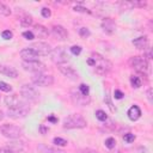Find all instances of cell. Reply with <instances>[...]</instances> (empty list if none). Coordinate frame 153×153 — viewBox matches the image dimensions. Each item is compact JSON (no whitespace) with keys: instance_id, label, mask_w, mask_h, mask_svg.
<instances>
[{"instance_id":"33","label":"cell","mask_w":153,"mask_h":153,"mask_svg":"<svg viewBox=\"0 0 153 153\" xmlns=\"http://www.w3.org/2000/svg\"><path fill=\"white\" fill-rule=\"evenodd\" d=\"M53 142L56 145V146H66L68 142L65 140V139H61V137H54Z\"/></svg>"},{"instance_id":"14","label":"cell","mask_w":153,"mask_h":153,"mask_svg":"<svg viewBox=\"0 0 153 153\" xmlns=\"http://www.w3.org/2000/svg\"><path fill=\"white\" fill-rule=\"evenodd\" d=\"M57 67H59L60 72H61L66 78H68L69 80L75 81V80L79 79V73H78L72 66H68V65H59Z\"/></svg>"},{"instance_id":"42","label":"cell","mask_w":153,"mask_h":153,"mask_svg":"<svg viewBox=\"0 0 153 153\" xmlns=\"http://www.w3.org/2000/svg\"><path fill=\"white\" fill-rule=\"evenodd\" d=\"M114 97H115V99H122V98L124 97V93H123L122 91H120V90H115Z\"/></svg>"},{"instance_id":"25","label":"cell","mask_w":153,"mask_h":153,"mask_svg":"<svg viewBox=\"0 0 153 153\" xmlns=\"http://www.w3.org/2000/svg\"><path fill=\"white\" fill-rule=\"evenodd\" d=\"M118 6H120V10H122V11L133 10V4H131V1H121V2H118Z\"/></svg>"},{"instance_id":"37","label":"cell","mask_w":153,"mask_h":153,"mask_svg":"<svg viewBox=\"0 0 153 153\" xmlns=\"http://www.w3.org/2000/svg\"><path fill=\"white\" fill-rule=\"evenodd\" d=\"M1 36H2L4 39H11V38L13 37V33H12L11 30H5V31H2Z\"/></svg>"},{"instance_id":"9","label":"cell","mask_w":153,"mask_h":153,"mask_svg":"<svg viewBox=\"0 0 153 153\" xmlns=\"http://www.w3.org/2000/svg\"><path fill=\"white\" fill-rule=\"evenodd\" d=\"M20 96L26 102H37L39 99V93L37 90L30 85H23L20 88Z\"/></svg>"},{"instance_id":"39","label":"cell","mask_w":153,"mask_h":153,"mask_svg":"<svg viewBox=\"0 0 153 153\" xmlns=\"http://www.w3.org/2000/svg\"><path fill=\"white\" fill-rule=\"evenodd\" d=\"M146 94H147L148 103H149V104H153V88H152V87H149V88L146 91Z\"/></svg>"},{"instance_id":"32","label":"cell","mask_w":153,"mask_h":153,"mask_svg":"<svg viewBox=\"0 0 153 153\" xmlns=\"http://www.w3.org/2000/svg\"><path fill=\"white\" fill-rule=\"evenodd\" d=\"M0 91H2V92H11L12 91V86L8 85L5 81H0Z\"/></svg>"},{"instance_id":"24","label":"cell","mask_w":153,"mask_h":153,"mask_svg":"<svg viewBox=\"0 0 153 153\" xmlns=\"http://www.w3.org/2000/svg\"><path fill=\"white\" fill-rule=\"evenodd\" d=\"M141 84H142V80L140 79V76H137V75H131L130 76V85H131V87L139 88L141 86Z\"/></svg>"},{"instance_id":"28","label":"cell","mask_w":153,"mask_h":153,"mask_svg":"<svg viewBox=\"0 0 153 153\" xmlns=\"http://www.w3.org/2000/svg\"><path fill=\"white\" fill-rule=\"evenodd\" d=\"M78 90L80 91V93H82V94H85V96H90V87H88V85H86V84H80L79 87H78Z\"/></svg>"},{"instance_id":"12","label":"cell","mask_w":153,"mask_h":153,"mask_svg":"<svg viewBox=\"0 0 153 153\" xmlns=\"http://www.w3.org/2000/svg\"><path fill=\"white\" fill-rule=\"evenodd\" d=\"M29 48H31L38 56H47L51 53V47L45 42H36L31 44Z\"/></svg>"},{"instance_id":"35","label":"cell","mask_w":153,"mask_h":153,"mask_svg":"<svg viewBox=\"0 0 153 153\" xmlns=\"http://www.w3.org/2000/svg\"><path fill=\"white\" fill-rule=\"evenodd\" d=\"M81 50H82V48L80 45H72L71 47V53L73 55H79L81 53Z\"/></svg>"},{"instance_id":"22","label":"cell","mask_w":153,"mask_h":153,"mask_svg":"<svg viewBox=\"0 0 153 153\" xmlns=\"http://www.w3.org/2000/svg\"><path fill=\"white\" fill-rule=\"evenodd\" d=\"M37 151L39 153H65L63 151H61L59 148H55V147H51V146H48L44 143H38Z\"/></svg>"},{"instance_id":"16","label":"cell","mask_w":153,"mask_h":153,"mask_svg":"<svg viewBox=\"0 0 153 153\" xmlns=\"http://www.w3.org/2000/svg\"><path fill=\"white\" fill-rule=\"evenodd\" d=\"M51 35L60 41H65L68 37V31L66 27H63L62 25H54L51 27Z\"/></svg>"},{"instance_id":"36","label":"cell","mask_w":153,"mask_h":153,"mask_svg":"<svg viewBox=\"0 0 153 153\" xmlns=\"http://www.w3.org/2000/svg\"><path fill=\"white\" fill-rule=\"evenodd\" d=\"M41 14H42V17H44V18H49V17L51 16V11H50L48 7H43V8L41 10Z\"/></svg>"},{"instance_id":"6","label":"cell","mask_w":153,"mask_h":153,"mask_svg":"<svg viewBox=\"0 0 153 153\" xmlns=\"http://www.w3.org/2000/svg\"><path fill=\"white\" fill-rule=\"evenodd\" d=\"M31 81L36 86L47 87V86H51L54 84V76L50 74H44L43 72L42 73H35L31 76Z\"/></svg>"},{"instance_id":"10","label":"cell","mask_w":153,"mask_h":153,"mask_svg":"<svg viewBox=\"0 0 153 153\" xmlns=\"http://www.w3.org/2000/svg\"><path fill=\"white\" fill-rule=\"evenodd\" d=\"M22 67L25 71L32 72V73H42L45 69V65L42 63L38 60H36V61H23L22 62Z\"/></svg>"},{"instance_id":"47","label":"cell","mask_w":153,"mask_h":153,"mask_svg":"<svg viewBox=\"0 0 153 153\" xmlns=\"http://www.w3.org/2000/svg\"><path fill=\"white\" fill-rule=\"evenodd\" d=\"M0 153H5V151H4V148H0Z\"/></svg>"},{"instance_id":"26","label":"cell","mask_w":153,"mask_h":153,"mask_svg":"<svg viewBox=\"0 0 153 153\" xmlns=\"http://www.w3.org/2000/svg\"><path fill=\"white\" fill-rule=\"evenodd\" d=\"M104 102L108 104V106H109V109H110V111H111V112H115V111H116V109L114 108V105H112V102H111V99H110V93H109V91H108V90H106V92H105Z\"/></svg>"},{"instance_id":"46","label":"cell","mask_w":153,"mask_h":153,"mask_svg":"<svg viewBox=\"0 0 153 153\" xmlns=\"http://www.w3.org/2000/svg\"><path fill=\"white\" fill-rule=\"evenodd\" d=\"M2 118H4V114L2 111H0V121H2Z\"/></svg>"},{"instance_id":"13","label":"cell","mask_w":153,"mask_h":153,"mask_svg":"<svg viewBox=\"0 0 153 153\" xmlns=\"http://www.w3.org/2000/svg\"><path fill=\"white\" fill-rule=\"evenodd\" d=\"M5 104H6L8 108H17V106L25 105V104H26V100H25L22 96H18V94L13 93V94L6 96V98H5Z\"/></svg>"},{"instance_id":"21","label":"cell","mask_w":153,"mask_h":153,"mask_svg":"<svg viewBox=\"0 0 153 153\" xmlns=\"http://www.w3.org/2000/svg\"><path fill=\"white\" fill-rule=\"evenodd\" d=\"M0 73L8 76V78H17L18 76V72L12 66H7V65H0Z\"/></svg>"},{"instance_id":"18","label":"cell","mask_w":153,"mask_h":153,"mask_svg":"<svg viewBox=\"0 0 153 153\" xmlns=\"http://www.w3.org/2000/svg\"><path fill=\"white\" fill-rule=\"evenodd\" d=\"M32 32L35 35V37H38V38H47L49 36V30L41 25V24H36L33 25V29H32Z\"/></svg>"},{"instance_id":"17","label":"cell","mask_w":153,"mask_h":153,"mask_svg":"<svg viewBox=\"0 0 153 153\" xmlns=\"http://www.w3.org/2000/svg\"><path fill=\"white\" fill-rule=\"evenodd\" d=\"M20 57L23 59V61H36L38 60L39 56L31 48H25L20 50Z\"/></svg>"},{"instance_id":"5","label":"cell","mask_w":153,"mask_h":153,"mask_svg":"<svg viewBox=\"0 0 153 153\" xmlns=\"http://www.w3.org/2000/svg\"><path fill=\"white\" fill-rule=\"evenodd\" d=\"M128 63L133 69H135L136 72H139L141 74H146L149 68L148 61L143 56H133L129 59Z\"/></svg>"},{"instance_id":"34","label":"cell","mask_w":153,"mask_h":153,"mask_svg":"<svg viewBox=\"0 0 153 153\" xmlns=\"http://www.w3.org/2000/svg\"><path fill=\"white\" fill-rule=\"evenodd\" d=\"M123 140H124L126 142L130 143V142H133V141L135 140V135H134V134H131V133H127V134H124Z\"/></svg>"},{"instance_id":"45","label":"cell","mask_w":153,"mask_h":153,"mask_svg":"<svg viewBox=\"0 0 153 153\" xmlns=\"http://www.w3.org/2000/svg\"><path fill=\"white\" fill-rule=\"evenodd\" d=\"M39 131H41L42 134H45V133L48 131V128H47V127H44L43 124H41V126H39Z\"/></svg>"},{"instance_id":"30","label":"cell","mask_w":153,"mask_h":153,"mask_svg":"<svg viewBox=\"0 0 153 153\" xmlns=\"http://www.w3.org/2000/svg\"><path fill=\"white\" fill-rule=\"evenodd\" d=\"M78 32H79V35H80L82 38H87V37L91 36V31H90L87 27H80Z\"/></svg>"},{"instance_id":"15","label":"cell","mask_w":153,"mask_h":153,"mask_svg":"<svg viewBox=\"0 0 153 153\" xmlns=\"http://www.w3.org/2000/svg\"><path fill=\"white\" fill-rule=\"evenodd\" d=\"M100 27H102V30H103V32H105L106 35H112V33H115V31H116V23H115V20L112 19V18H104L103 20H102V24H100Z\"/></svg>"},{"instance_id":"7","label":"cell","mask_w":153,"mask_h":153,"mask_svg":"<svg viewBox=\"0 0 153 153\" xmlns=\"http://www.w3.org/2000/svg\"><path fill=\"white\" fill-rule=\"evenodd\" d=\"M30 112V106L27 104L22 105V106H17V108H8L7 109V116L13 120H19V118H24L29 115Z\"/></svg>"},{"instance_id":"2","label":"cell","mask_w":153,"mask_h":153,"mask_svg":"<svg viewBox=\"0 0 153 153\" xmlns=\"http://www.w3.org/2000/svg\"><path fill=\"white\" fill-rule=\"evenodd\" d=\"M87 122L80 114H71L63 120L65 129H81L86 128Z\"/></svg>"},{"instance_id":"19","label":"cell","mask_w":153,"mask_h":153,"mask_svg":"<svg viewBox=\"0 0 153 153\" xmlns=\"http://www.w3.org/2000/svg\"><path fill=\"white\" fill-rule=\"evenodd\" d=\"M133 44L135 45L136 49L145 51V50L148 48V38H147L146 36H140V37L133 39Z\"/></svg>"},{"instance_id":"20","label":"cell","mask_w":153,"mask_h":153,"mask_svg":"<svg viewBox=\"0 0 153 153\" xmlns=\"http://www.w3.org/2000/svg\"><path fill=\"white\" fill-rule=\"evenodd\" d=\"M128 118L130 120V121H137L140 117H141V109L137 106V105H131L130 108H129V110H128Z\"/></svg>"},{"instance_id":"1","label":"cell","mask_w":153,"mask_h":153,"mask_svg":"<svg viewBox=\"0 0 153 153\" xmlns=\"http://www.w3.org/2000/svg\"><path fill=\"white\" fill-rule=\"evenodd\" d=\"M86 62L88 66L93 67L96 73L99 75H106L112 68V63L98 53H92L91 56L86 60Z\"/></svg>"},{"instance_id":"3","label":"cell","mask_w":153,"mask_h":153,"mask_svg":"<svg viewBox=\"0 0 153 153\" xmlns=\"http://www.w3.org/2000/svg\"><path fill=\"white\" fill-rule=\"evenodd\" d=\"M0 133L10 139V140H16V139H19L23 136V130L22 128L14 126V124H10V123H6V124H2L0 126Z\"/></svg>"},{"instance_id":"11","label":"cell","mask_w":153,"mask_h":153,"mask_svg":"<svg viewBox=\"0 0 153 153\" xmlns=\"http://www.w3.org/2000/svg\"><path fill=\"white\" fill-rule=\"evenodd\" d=\"M5 153H23L25 149V145L23 141L16 139V140H11L5 147H2Z\"/></svg>"},{"instance_id":"31","label":"cell","mask_w":153,"mask_h":153,"mask_svg":"<svg viewBox=\"0 0 153 153\" xmlns=\"http://www.w3.org/2000/svg\"><path fill=\"white\" fill-rule=\"evenodd\" d=\"M96 117H97L99 121H102V122H104V121L108 120V116H106L105 111H103V110H97V111H96Z\"/></svg>"},{"instance_id":"43","label":"cell","mask_w":153,"mask_h":153,"mask_svg":"<svg viewBox=\"0 0 153 153\" xmlns=\"http://www.w3.org/2000/svg\"><path fill=\"white\" fill-rule=\"evenodd\" d=\"M76 153H98V152L96 149H92V148H81Z\"/></svg>"},{"instance_id":"44","label":"cell","mask_w":153,"mask_h":153,"mask_svg":"<svg viewBox=\"0 0 153 153\" xmlns=\"http://www.w3.org/2000/svg\"><path fill=\"white\" fill-rule=\"evenodd\" d=\"M47 120H48V121H50V122H53V123H56V122H57V118H56L54 115L48 116V117H47Z\"/></svg>"},{"instance_id":"27","label":"cell","mask_w":153,"mask_h":153,"mask_svg":"<svg viewBox=\"0 0 153 153\" xmlns=\"http://www.w3.org/2000/svg\"><path fill=\"white\" fill-rule=\"evenodd\" d=\"M0 14H2L5 17H8L11 14V8L7 5H5L4 2H0Z\"/></svg>"},{"instance_id":"41","label":"cell","mask_w":153,"mask_h":153,"mask_svg":"<svg viewBox=\"0 0 153 153\" xmlns=\"http://www.w3.org/2000/svg\"><path fill=\"white\" fill-rule=\"evenodd\" d=\"M75 12H81V13H91V11L90 10H87V8H85V7H82V6H74V8H73Z\"/></svg>"},{"instance_id":"40","label":"cell","mask_w":153,"mask_h":153,"mask_svg":"<svg viewBox=\"0 0 153 153\" xmlns=\"http://www.w3.org/2000/svg\"><path fill=\"white\" fill-rule=\"evenodd\" d=\"M131 4H133V7H139V8H143L147 5L146 1H131Z\"/></svg>"},{"instance_id":"4","label":"cell","mask_w":153,"mask_h":153,"mask_svg":"<svg viewBox=\"0 0 153 153\" xmlns=\"http://www.w3.org/2000/svg\"><path fill=\"white\" fill-rule=\"evenodd\" d=\"M50 57H51V61L54 63H56L57 66L59 65H66L69 61V55H68L65 47H56V48L51 49Z\"/></svg>"},{"instance_id":"38","label":"cell","mask_w":153,"mask_h":153,"mask_svg":"<svg viewBox=\"0 0 153 153\" xmlns=\"http://www.w3.org/2000/svg\"><path fill=\"white\" fill-rule=\"evenodd\" d=\"M23 36H24V37H25V39H27V41H31V39H33V38H35L33 32H32V31H30V30L24 31V32H23Z\"/></svg>"},{"instance_id":"8","label":"cell","mask_w":153,"mask_h":153,"mask_svg":"<svg viewBox=\"0 0 153 153\" xmlns=\"http://www.w3.org/2000/svg\"><path fill=\"white\" fill-rule=\"evenodd\" d=\"M71 99H72L73 104L78 105V106H86L91 102L90 96H85V94L80 93V91L78 88H72L71 90Z\"/></svg>"},{"instance_id":"48","label":"cell","mask_w":153,"mask_h":153,"mask_svg":"<svg viewBox=\"0 0 153 153\" xmlns=\"http://www.w3.org/2000/svg\"><path fill=\"white\" fill-rule=\"evenodd\" d=\"M116 153H122V152H121V151H117V152H116Z\"/></svg>"},{"instance_id":"29","label":"cell","mask_w":153,"mask_h":153,"mask_svg":"<svg viewBox=\"0 0 153 153\" xmlns=\"http://www.w3.org/2000/svg\"><path fill=\"white\" fill-rule=\"evenodd\" d=\"M104 143H105V147H106V148L112 149V148H115V146H116V140H115L114 137H108Z\"/></svg>"},{"instance_id":"23","label":"cell","mask_w":153,"mask_h":153,"mask_svg":"<svg viewBox=\"0 0 153 153\" xmlns=\"http://www.w3.org/2000/svg\"><path fill=\"white\" fill-rule=\"evenodd\" d=\"M19 23H20L22 26H24V27H29L30 25H32L33 19H32V17H31L30 14H23V16L19 18Z\"/></svg>"}]
</instances>
